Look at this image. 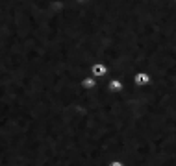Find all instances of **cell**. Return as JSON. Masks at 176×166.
I'll return each instance as SVG.
<instances>
[]
</instances>
